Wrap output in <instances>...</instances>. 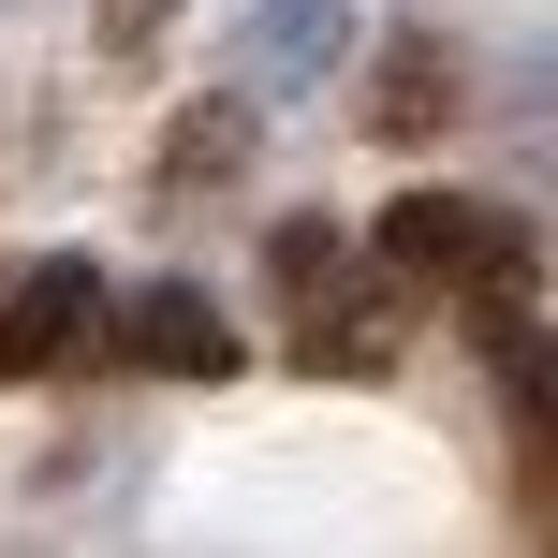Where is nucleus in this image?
Returning <instances> with one entry per match:
<instances>
[{
  "label": "nucleus",
  "instance_id": "nucleus-5",
  "mask_svg": "<svg viewBox=\"0 0 558 558\" xmlns=\"http://www.w3.org/2000/svg\"><path fill=\"white\" fill-rule=\"evenodd\" d=\"M251 104H308V88L353 59V0H251Z\"/></svg>",
  "mask_w": 558,
  "mask_h": 558
},
{
  "label": "nucleus",
  "instance_id": "nucleus-2",
  "mask_svg": "<svg viewBox=\"0 0 558 558\" xmlns=\"http://www.w3.org/2000/svg\"><path fill=\"white\" fill-rule=\"evenodd\" d=\"M265 279H279V324H294V367H338V383H383L397 367V279L338 221H279Z\"/></svg>",
  "mask_w": 558,
  "mask_h": 558
},
{
  "label": "nucleus",
  "instance_id": "nucleus-7",
  "mask_svg": "<svg viewBox=\"0 0 558 558\" xmlns=\"http://www.w3.org/2000/svg\"><path fill=\"white\" fill-rule=\"evenodd\" d=\"M235 162H251V104H192L162 133V177H177V192H221Z\"/></svg>",
  "mask_w": 558,
  "mask_h": 558
},
{
  "label": "nucleus",
  "instance_id": "nucleus-6",
  "mask_svg": "<svg viewBox=\"0 0 558 558\" xmlns=\"http://www.w3.org/2000/svg\"><path fill=\"white\" fill-rule=\"evenodd\" d=\"M367 118H383V147H412V133H441V118H456V45H441V29H397V45H383Z\"/></svg>",
  "mask_w": 558,
  "mask_h": 558
},
{
  "label": "nucleus",
  "instance_id": "nucleus-3",
  "mask_svg": "<svg viewBox=\"0 0 558 558\" xmlns=\"http://www.w3.org/2000/svg\"><path fill=\"white\" fill-rule=\"evenodd\" d=\"M88 338H104V265L88 251H29L0 279V383H59Z\"/></svg>",
  "mask_w": 558,
  "mask_h": 558
},
{
  "label": "nucleus",
  "instance_id": "nucleus-1",
  "mask_svg": "<svg viewBox=\"0 0 558 558\" xmlns=\"http://www.w3.org/2000/svg\"><path fill=\"white\" fill-rule=\"evenodd\" d=\"M367 265L397 279V294H456L471 324H514V308L544 294V251L514 206H471V192H397L383 235H367Z\"/></svg>",
  "mask_w": 558,
  "mask_h": 558
},
{
  "label": "nucleus",
  "instance_id": "nucleus-4",
  "mask_svg": "<svg viewBox=\"0 0 558 558\" xmlns=\"http://www.w3.org/2000/svg\"><path fill=\"white\" fill-rule=\"evenodd\" d=\"M104 324H118V353H133L147 383H221L235 367V324L192 294V279H147V294H118Z\"/></svg>",
  "mask_w": 558,
  "mask_h": 558
}]
</instances>
